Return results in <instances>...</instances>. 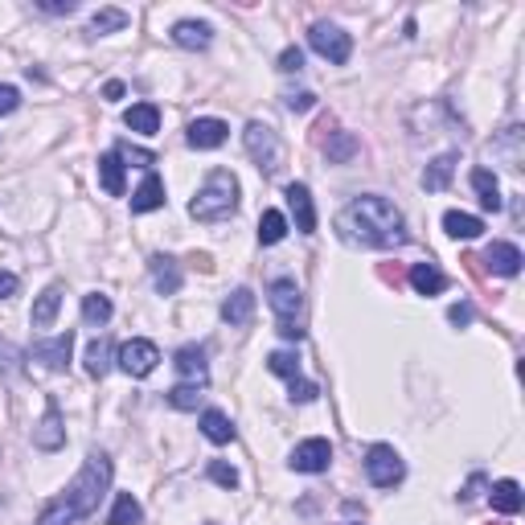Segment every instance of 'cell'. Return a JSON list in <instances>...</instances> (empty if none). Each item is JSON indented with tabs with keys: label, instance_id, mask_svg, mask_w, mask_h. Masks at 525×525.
I'll list each match as a JSON object with an SVG mask.
<instances>
[{
	"label": "cell",
	"instance_id": "1",
	"mask_svg": "<svg viewBox=\"0 0 525 525\" xmlns=\"http://www.w3.org/2000/svg\"><path fill=\"white\" fill-rule=\"evenodd\" d=\"M337 226L349 242L378 247V250H390L407 239V222H402V214L394 210V202H386V197H378V193L353 197V202L341 210Z\"/></svg>",
	"mask_w": 525,
	"mask_h": 525
},
{
	"label": "cell",
	"instance_id": "2",
	"mask_svg": "<svg viewBox=\"0 0 525 525\" xmlns=\"http://www.w3.org/2000/svg\"><path fill=\"white\" fill-rule=\"evenodd\" d=\"M111 489V460L103 452H90L82 472L70 481V489L62 497H54L50 505L37 513V525H74L82 517H90L98 509V501Z\"/></svg>",
	"mask_w": 525,
	"mask_h": 525
},
{
	"label": "cell",
	"instance_id": "3",
	"mask_svg": "<svg viewBox=\"0 0 525 525\" xmlns=\"http://www.w3.org/2000/svg\"><path fill=\"white\" fill-rule=\"evenodd\" d=\"M234 210H239V177L230 169H214L205 177V185L193 193V202H189V214L197 222H222Z\"/></svg>",
	"mask_w": 525,
	"mask_h": 525
},
{
	"label": "cell",
	"instance_id": "4",
	"mask_svg": "<svg viewBox=\"0 0 525 525\" xmlns=\"http://www.w3.org/2000/svg\"><path fill=\"white\" fill-rule=\"evenodd\" d=\"M267 300H271V312L279 316V337L300 341L304 337V324H300L304 295H300V287H295V279H276V284L267 287Z\"/></svg>",
	"mask_w": 525,
	"mask_h": 525
},
{
	"label": "cell",
	"instance_id": "5",
	"mask_svg": "<svg viewBox=\"0 0 525 525\" xmlns=\"http://www.w3.org/2000/svg\"><path fill=\"white\" fill-rule=\"evenodd\" d=\"M242 140H247L250 161H255L263 173H276L279 164H284V144H279V136L271 132L267 124H258V119H255V124H247Z\"/></svg>",
	"mask_w": 525,
	"mask_h": 525
},
{
	"label": "cell",
	"instance_id": "6",
	"mask_svg": "<svg viewBox=\"0 0 525 525\" xmlns=\"http://www.w3.org/2000/svg\"><path fill=\"white\" fill-rule=\"evenodd\" d=\"M365 476H370V484H378V489H394V484H402V476H407V464H402V455L394 452L390 444H374L365 452Z\"/></svg>",
	"mask_w": 525,
	"mask_h": 525
},
{
	"label": "cell",
	"instance_id": "7",
	"mask_svg": "<svg viewBox=\"0 0 525 525\" xmlns=\"http://www.w3.org/2000/svg\"><path fill=\"white\" fill-rule=\"evenodd\" d=\"M308 45L316 50L321 58H329L333 66H345L349 54H353V37L345 33V29L329 25V21H316V25L308 29Z\"/></svg>",
	"mask_w": 525,
	"mask_h": 525
},
{
	"label": "cell",
	"instance_id": "8",
	"mask_svg": "<svg viewBox=\"0 0 525 525\" xmlns=\"http://www.w3.org/2000/svg\"><path fill=\"white\" fill-rule=\"evenodd\" d=\"M116 361H119V370H124L127 378H148L152 370L161 365V349L152 345V341L136 337V341H127V345H119Z\"/></svg>",
	"mask_w": 525,
	"mask_h": 525
},
{
	"label": "cell",
	"instance_id": "9",
	"mask_svg": "<svg viewBox=\"0 0 525 525\" xmlns=\"http://www.w3.org/2000/svg\"><path fill=\"white\" fill-rule=\"evenodd\" d=\"M329 464H333V444H329V439H304V444H295V452H292V468L295 472L316 476V472H329Z\"/></svg>",
	"mask_w": 525,
	"mask_h": 525
},
{
	"label": "cell",
	"instance_id": "10",
	"mask_svg": "<svg viewBox=\"0 0 525 525\" xmlns=\"http://www.w3.org/2000/svg\"><path fill=\"white\" fill-rule=\"evenodd\" d=\"M70 349H74V333H58V337H50V341H33L29 357L58 374V370H66V365H70Z\"/></svg>",
	"mask_w": 525,
	"mask_h": 525
},
{
	"label": "cell",
	"instance_id": "11",
	"mask_svg": "<svg viewBox=\"0 0 525 525\" xmlns=\"http://www.w3.org/2000/svg\"><path fill=\"white\" fill-rule=\"evenodd\" d=\"M66 444V427H62V410H58V402H50L42 415V423L33 427V447L37 452H58V447Z\"/></svg>",
	"mask_w": 525,
	"mask_h": 525
},
{
	"label": "cell",
	"instance_id": "12",
	"mask_svg": "<svg viewBox=\"0 0 525 525\" xmlns=\"http://www.w3.org/2000/svg\"><path fill=\"white\" fill-rule=\"evenodd\" d=\"M226 136H230V127H226L222 119H193L189 132H185V140H189V148L210 152V148H222Z\"/></svg>",
	"mask_w": 525,
	"mask_h": 525
},
{
	"label": "cell",
	"instance_id": "13",
	"mask_svg": "<svg viewBox=\"0 0 525 525\" xmlns=\"http://www.w3.org/2000/svg\"><path fill=\"white\" fill-rule=\"evenodd\" d=\"M287 205H292V214H295V230L300 234L316 230V205H312V193L304 181H292V185H287Z\"/></svg>",
	"mask_w": 525,
	"mask_h": 525
},
{
	"label": "cell",
	"instance_id": "14",
	"mask_svg": "<svg viewBox=\"0 0 525 525\" xmlns=\"http://www.w3.org/2000/svg\"><path fill=\"white\" fill-rule=\"evenodd\" d=\"M173 365H177V374L185 378V382H193V386H205V382H210V365H205V349H202V345L177 349Z\"/></svg>",
	"mask_w": 525,
	"mask_h": 525
},
{
	"label": "cell",
	"instance_id": "15",
	"mask_svg": "<svg viewBox=\"0 0 525 525\" xmlns=\"http://www.w3.org/2000/svg\"><path fill=\"white\" fill-rule=\"evenodd\" d=\"M484 263H489V271L492 276H505V279H513L517 271H521V250L513 247V242H492L489 250H484Z\"/></svg>",
	"mask_w": 525,
	"mask_h": 525
},
{
	"label": "cell",
	"instance_id": "16",
	"mask_svg": "<svg viewBox=\"0 0 525 525\" xmlns=\"http://www.w3.org/2000/svg\"><path fill=\"white\" fill-rule=\"evenodd\" d=\"M250 316H255V292H250V287H234L222 300V321L234 324V329H242V324H250Z\"/></svg>",
	"mask_w": 525,
	"mask_h": 525
},
{
	"label": "cell",
	"instance_id": "17",
	"mask_svg": "<svg viewBox=\"0 0 525 525\" xmlns=\"http://www.w3.org/2000/svg\"><path fill=\"white\" fill-rule=\"evenodd\" d=\"M148 271H152V284H156V292H161V295H177L181 292V267H177V258L152 255L148 258Z\"/></svg>",
	"mask_w": 525,
	"mask_h": 525
},
{
	"label": "cell",
	"instance_id": "18",
	"mask_svg": "<svg viewBox=\"0 0 525 525\" xmlns=\"http://www.w3.org/2000/svg\"><path fill=\"white\" fill-rule=\"evenodd\" d=\"M173 42L181 50H205V45L214 42V29L205 25V21H177L173 25Z\"/></svg>",
	"mask_w": 525,
	"mask_h": 525
},
{
	"label": "cell",
	"instance_id": "19",
	"mask_svg": "<svg viewBox=\"0 0 525 525\" xmlns=\"http://www.w3.org/2000/svg\"><path fill=\"white\" fill-rule=\"evenodd\" d=\"M164 205V181L156 173L144 177V185L132 193V214H152V210H161Z\"/></svg>",
	"mask_w": 525,
	"mask_h": 525
},
{
	"label": "cell",
	"instance_id": "20",
	"mask_svg": "<svg viewBox=\"0 0 525 525\" xmlns=\"http://www.w3.org/2000/svg\"><path fill=\"white\" fill-rule=\"evenodd\" d=\"M58 308H62V284H50L42 295H37L33 316H29V321H33L37 329H50V324L58 321Z\"/></svg>",
	"mask_w": 525,
	"mask_h": 525
},
{
	"label": "cell",
	"instance_id": "21",
	"mask_svg": "<svg viewBox=\"0 0 525 525\" xmlns=\"http://www.w3.org/2000/svg\"><path fill=\"white\" fill-rule=\"evenodd\" d=\"M124 124L140 136H156L161 132V108L156 103H136V108L124 111Z\"/></svg>",
	"mask_w": 525,
	"mask_h": 525
},
{
	"label": "cell",
	"instance_id": "22",
	"mask_svg": "<svg viewBox=\"0 0 525 525\" xmlns=\"http://www.w3.org/2000/svg\"><path fill=\"white\" fill-rule=\"evenodd\" d=\"M489 501H492L497 513L513 517V513H521L525 492H521V484H517V481H497V484H492V492H489Z\"/></svg>",
	"mask_w": 525,
	"mask_h": 525
},
{
	"label": "cell",
	"instance_id": "23",
	"mask_svg": "<svg viewBox=\"0 0 525 525\" xmlns=\"http://www.w3.org/2000/svg\"><path fill=\"white\" fill-rule=\"evenodd\" d=\"M410 287H415L418 295H439L447 287V276L436 263H415V267H410Z\"/></svg>",
	"mask_w": 525,
	"mask_h": 525
},
{
	"label": "cell",
	"instance_id": "24",
	"mask_svg": "<svg viewBox=\"0 0 525 525\" xmlns=\"http://www.w3.org/2000/svg\"><path fill=\"white\" fill-rule=\"evenodd\" d=\"M452 173H455V152H444V156H436V161L427 164L423 189H427V193H444V189L452 185Z\"/></svg>",
	"mask_w": 525,
	"mask_h": 525
},
{
	"label": "cell",
	"instance_id": "25",
	"mask_svg": "<svg viewBox=\"0 0 525 525\" xmlns=\"http://www.w3.org/2000/svg\"><path fill=\"white\" fill-rule=\"evenodd\" d=\"M472 189H476L481 205H484V210H492V214L505 205V197H501V181L492 177L489 169H472Z\"/></svg>",
	"mask_w": 525,
	"mask_h": 525
},
{
	"label": "cell",
	"instance_id": "26",
	"mask_svg": "<svg viewBox=\"0 0 525 525\" xmlns=\"http://www.w3.org/2000/svg\"><path fill=\"white\" fill-rule=\"evenodd\" d=\"M98 185L108 189L111 197H124V161H119L116 152L98 156Z\"/></svg>",
	"mask_w": 525,
	"mask_h": 525
},
{
	"label": "cell",
	"instance_id": "27",
	"mask_svg": "<svg viewBox=\"0 0 525 525\" xmlns=\"http://www.w3.org/2000/svg\"><path fill=\"white\" fill-rule=\"evenodd\" d=\"M444 230L452 239H481L484 234V222L476 214H460V210H447L444 214Z\"/></svg>",
	"mask_w": 525,
	"mask_h": 525
},
{
	"label": "cell",
	"instance_id": "28",
	"mask_svg": "<svg viewBox=\"0 0 525 525\" xmlns=\"http://www.w3.org/2000/svg\"><path fill=\"white\" fill-rule=\"evenodd\" d=\"M202 436L210 439V444H230L234 423L222 415V410H205V415H202Z\"/></svg>",
	"mask_w": 525,
	"mask_h": 525
},
{
	"label": "cell",
	"instance_id": "29",
	"mask_svg": "<svg viewBox=\"0 0 525 525\" xmlns=\"http://www.w3.org/2000/svg\"><path fill=\"white\" fill-rule=\"evenodd\" d=\"M284 234H287V218L279 210H263V218H258V242L276 247V242H284Z\"/></svg>",
	"mask_w": 525,
	"mask_h": 525
},
{
	"label": "cell",
	"instance_id": "30",
	"mask_svg": "<svg viewBox=\"0 0 525 525\" xmlns=\"http://www.w3.org/2000/svg\"><path fill=\"white\" fill-rule=\"evenodd\" d=\"M140 517H144L140 501H136L132 492H119V497H116V505H111L108 525H140Z\"/></svg>",
	"mask_w": 525,
	"mask_h": 525
},
{
	"label": "cell",
	"instance_id": "31",
	"mask_svg": "<svg viewBox=\"0 0 525 525\" xmlns=\"http://www.w3.org/2000/svg\"><path fill=\"white\" fill-rule=\"evenodd\" d=\"M111 312H116V308H111V300L103 292L82 295V321H87V324H95V329H98V324H108Z\"/></svg>",
	"mask_w": 525,
	"mask_h": 525
},
{
	"label": "cell",
	"instance_id": "32",
	"mask_svg": "<svg viewBox=\"0 0 525 525\" xmlns=\"http://www.w3.org/2000/svg\"><path fill=\"white\" fill-rule=\"evenodd\" d=\"M111 370V341L108 337H98L87 345V374L90 378H103Z\"/></svg>",
	"mask_w": 525,
	"mask_h": 525
},
{
	"label": "cell",
	"instance_id": "33",
	"mask_svg": "<svg viewBox=\"0 0 525 525\" xmlns=\"http://www.w3.org/2000/svg\"><path fill=\"white\" fill-rule=\"evenodd\" d=\"M492 152H497V156H505L509 169H521V127H509V132L492 144Z\"/></svg>",
	"mask_w": 525,
	"mask_h": 525
},
{
	"label": "cell",
	"instance_id": "34",
	"mask_svg": "<svg viewBox=\"0 0 525 525\" xmlns=\"http://www.w3.org/2000/svg\"><path fill=\"white\" fill-rule=\"evenodd\" d=\"M116 29H127V13L124 9H98L90 17V33L103 37V33H116Z\"/></svg>",
	"mask_w": 525,
	"mask_h": 525
},
{
	"label": "cell",
	"instance_id": "35",
	"mask_svg": "<svg viewBox=\"0 0 525 525\" xmlns=\"http://www.w3.org/2000/svg\"><path fill=\"white\" fill-rule=\"evenodd\" d=\"M267 370H271V374H279V378H287V382H292V378H300V357H295L292 349H276V353L267 357Z\"/></svg>",
	"mask_w": 525,
	"mask_h": 525
},
{
	"label": "cell",
	"instance_id": "36",
	"mask_svg": "<svg viewBox=\"0 0 525 525\" xmlns=\"http://www.w3.org/2000/svg\"><path fill=\"white\" fill-rule=\"evenodd\" d=\"M324 152H329V161H333V164H345L349 156H353V152H357L353 132H337L329 144H324Z\"/></svg>",
	"mask_w": 525,
	"mask_h": 525
},
{
	"label": "cell",
	"instance_id": "37",
	"mask_svg": "<svg viewBox=\"0 0 525 525\" xmlns=\"http://www.w3.org/2000/svg\"><path fill=\"white\" fill-rule=\"evenodd\" d=\"M202 390H205V386L181 382V386H173V390H169V402L177 410H197V402H202Z\"/></svg>",
	"mask_w": 525,
	"mask_h": 525
},
{
	"label": "cell",
	"instance_id": "38",
	"mask_svg": "<svg viewBox=\"0 0 525 525\" xmlns=\"http://www.w3.org/2000/svg\"><path fill=\"white\" fill-rule=\"evenodd\" d=\"M116 156H119V161L140 164V169H152V164H156V152H148V148H132V144H119Z\"/></svg>",
	"mask_w": 525,
	"mask_h": 525
},
{
	"label": "cell",
	"instance_id": "39",
	"mask_svg": "<svg viewBox=\"0 0 525 525\" xmlns=\"http://www.w3.org/2000/svg\"><path fill=\"white\" fill-rule=\"evenodd\" d=\"M17 370H21V349L0 337V374H17Z\"/></svg>",
	"mask_w": 525,
	"mask_h": 525
},
{
	"label": "cell",
	"instance_id": "40",
	"mask_svg": "<svg viewBox=\"0 0 525 525\" xmlns=\"http://www.w3.org/2000/svg\"><path fill=\"white\" fill-rule=\"evenodd\" d=\"M210 481H214V484H222V489H239V472H234L230 464L214 460V464H210Z\"/></svg>",
	"mask_w": 525,
	"mask_h": 525
},
{
	"label": "cell",
	"instance_id": "41",
	"mask_svg": "<svg viewBox=\"0 0 525 525\" xmlns=\"http://www.w3.org/2000/svg\"><path fill=\"white\" fill-rule=\"evenodd\" d=\"M316 394H321V390H316V382H304V378H292V382H287V398H292V402H312Z\"/></svg>",
	"mask_w": 525,
	"mask_h": 525
},
{
	"label": "cell",
	"instance_id": "42",
	"mask_svg": "<svg viewBox=\"0 0 525 525\" xmlns=\"http://www.w3.org/2000/svg\"><path fill=\"white\" fill-rule=\"evenodd\" d=\"M279 70H284V74H300L304 70V54L295 50V45H287L284 54H279Z\"/></svg>",
	"mask_w": 525,
	"mask_h": 525
},
{
	"label": "cell",
	"instance_id": "43",
	"mask_svg": "<svg viewBox=\"0 0 525 525\" xmlns=\"http://www.w3.org/2000/svg\"><path fill=\"white\" fill-rule=\"evenodd\" d=\"M17 108H21V90L5 82V87H0V116H13Z\"/></svg>",
	"mask_w": 525,
	"mask_h": 525
},
{
	"label": "cell",
	"instance_id": "44",
	"mask_svg": "<svg viewBox=\"0 0 525 525\" xmlns=\"http://www.w3.org/2000/svg\"><path fill=\"white\" fill-rule=\"evenodd\" d=\"M284 103H287V111H312L316 108V95H312V90H300V95H287Z\"/></svg>",
	"mask_w": 525,
	"mask_h": 525
},
{
	"label": "cell",
	"instance_id": "45",
	"mask_svg": "<svg viewBox=\"0 0 525 525\" xmlns=\"http://www.w3.org/2000/svg\"><path fill=\"white\" fill-rule=\"evenodd\" d=\"M472 316H476V312H472V304H452V312H447V321H452L455 329L472 324Z\"/></svg>",
	"mask_w": 525,
	"mask_h": 525
},
{
	"label": "cell",
	"instance_id": "46",
	"mask_svg": "<svg viewBox=\"0 0 525 525\" xmlns=\"http://www.w3.org/2000/svg\"><path fill=\"white\" fill-rule=\"evenodd\" d=\"M79 9L74 0H42V13H54V17H70Z\"/></svg>",
	"mask_w": 525,
	"mask_h": 525
},
{
	"label": "cell",
	"instance_id": "47",
	"mask_svg": "<svg viewBox=\"0 0 525 525\" xmlns=\"http://www.w3.org/2000/svg\"><path fill=\"white\" fill-rule=\"evenodd\" d=\"M17 287H21V279L13 276V271H0V300H13Z\"/></svg>",
	"mask_w": 525,
	"mask_h": 525
},
{
	"label": "cell",
	"instance_id": "48",
	"mask_svg": "<svg viewBox=\"0 0 525 525\" xmlns=\"http://www.w3.org/2000/svg\"><path fill=\"white\" fill-rule=\"evenodd\" d=\"M103 95H108V98H124V82H108V87H103Z\"/></svg>",
	"mask_w": 525,
	"mask_h": 525
}]
</instances>
